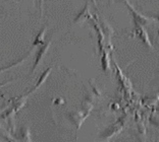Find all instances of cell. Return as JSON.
Here are the masks:
<instances>
[{"mask_svg":"<svg viewBox=\"0 0 159 142\" xmlns=\"http://www.w3.org/2000/svg\"><path fill=\"white\" fill-rule=\"evenodd\" d=\"M87 115L88 114H82V113H80V112H75L74 114H71L70 119L75 125L79 128V127L82 125V123L85 120V118L87 117Z\"/></svg>","mask_w":159,"mask_h":142,"instance_id":"1","label":"cell"}]
</instances>
